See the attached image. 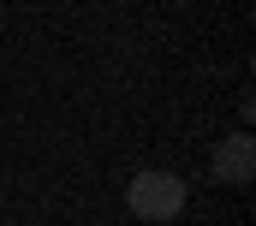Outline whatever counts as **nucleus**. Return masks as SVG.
Returning <instances> with one entry per match:
<instances>
[{
	"label": "nucleus",
	"instance_id": "2",
	"mask_svg": "<svg viewBox=\"0 0 256 226\" xmlns=\"http://www.w3.org/2000/svg\"><path fill=\"white\" fill-rule=\"evenodd\" d=\"M214 178H226V184H250L256 178V143L244 131L226 137V143H214Z\"/></svg>",
	"mask_w": 256,
	"mask_h": 226
},
{
	"label": "nucleus",
	"instance_id": "1",
	"mask_svg": "<svg viewBox=\"0 0 256 226\" xmlns=\"http://www.w3.org/2000/svg\"><path fill=\"white\" fill-rule=\"evenodd\" d=\"M126 208L137 214V220H179L185 214V178H173V172H161V167H149V172H137L126 184Z\"/></svg>",
	"mask_w": 256,
	"mask_h": 226
}]
</instances>
